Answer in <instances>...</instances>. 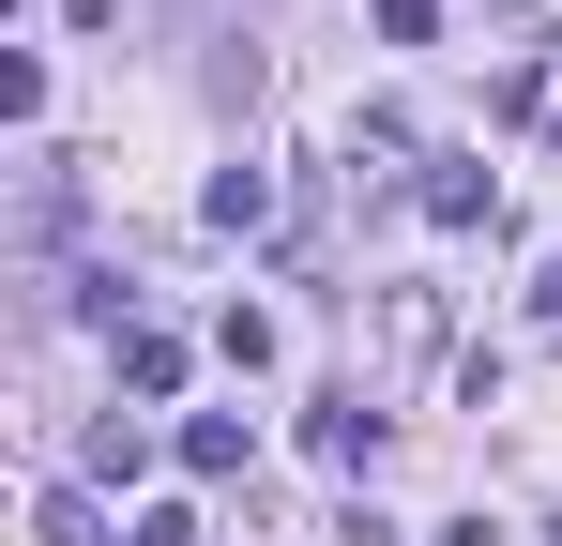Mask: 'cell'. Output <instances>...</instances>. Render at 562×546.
<instances>
[{"mask_svg": "<svg viewBox=\"0 0 562 546\" xmlns=\"http://www.w3.org/2000/svg\"><path fill=\"white\" fill-rule=\"evenodd\" d=\"M426 228H502V182L486 168H426Z\"/></svg>", "mask_w": 562, "mask_h": 546, "instance_id": "obj_1", "label": "cell"}, {"mask_svg": "<svg viewBox=\"0 0 562 546\" xmlns=\"http://www.w3.org/2000/svg\"><path fill=\"white\" fill-rule=\"evenodd\" d=\"M122 395H183V334H168V319L122 334Z\"/></svg>", "mask_w": 562, "mask_h": 546, "instance_id": "obj_2", "label": "cell"}, {"mask_svg": "<svg viewBox=\"0 0 562 546\" xmlns=\"http://www.w3.org/2000/svg\"><path fill=\"white\" fill-rule=\"evenodd\" d=\"M319 455H335V470H366V455H380V410H366V395H319Z\"/></svg>", "mask_w": 562, "mask_h": 546, "instance_id": "obj_3", "label": "cell"}, {"mask_svg": "<svg viewBox=\"0 0 562 546\" xmlns=\"http://www.w3.org/2000/svg\"><path fill=\"white\" fill-rule=\"evenodd\" d=\"M183 470H198V486H228V470H244V410H198V425H183Z\"/></svg>", "mask_w": 562, "mask_h": 546, "instance_id": "obj_4", "label": "cell"}, {"mask_svg": "<svg viewBox=\"0 0 562 546\" xmlns=\"http://www.w3.org/2000/svg\"><path fill=\"white\" fill-rule=\"evenodd\" d=\"M198 213H213V228H274V182H259V168H228L213 197H198Z\"/></svg>", "mask_w": 562, "mask_h": 546, "instance_id": "obj_5", "label": "cell"}, {"mask_svg": "<svg viewBox=\"0 0 562 546\" xmlns=\"http://www.w3.org/2000/svg\"><path fill=\"white\" fill-rule=\"evenodd\" d=\"M46 546H122V532L92 516V486H46Z\"/></svg>", "mask_w": 562, "mask_h": 546, "instance_id": "obj_6", "label": "cell"}, {"mask_svg": "<svg viewBox=\"0 0 562 546\" xmlns=\"http://www.w3.org/2000/svg\"><path fill=\"white\" fill-rule=\"evenodd\" d=\"M122 546H198V516H137V532H122Z\"/></svg>", "mask_w": 562, "mask_h": 546, "instance_id": "obj_7", "label": "cell"}]
</instances>
